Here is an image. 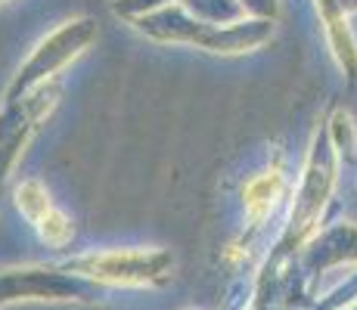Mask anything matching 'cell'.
Masks as SVG:
<instances>
[{
  "instance_id": "cell-1",
  "label": "cell",
  "mask_w": 357,
  "mask_h": 310,
  "mask_svg": "<svg viewBox=\"0 0 357 310\" xmlns=\"http://www.w3.org/2000/svg\"><path fill=\"white\" fill-rule=\"evenodd\" d=\"M84 273L106 282H121V286H149L168 277L171 258L162 251H109V254H93V258L78 261Z\"/></svg>"
},
{
  "instance_id": "cell-2",
  "label": "cell",
  "mask_w": 357,
  "mask_h": 310,
  "mask_svg": "<svg viewBox=\"0 0 357 310\" xmlns=\"http://www.w3.org/2000/svg\"><path fill=\"white\" fill-rule=\"evenodd\" d=\"M333 183H335V158H333V149H329V140H324V153L317 146L311 168L305 174V183H301V196L292 215V236L298 233V239H301L311 233V226L317 224L320 211H324L329 192H333Z\"/></svg>"
},
{
  "instance_id": "cell-3",
  "label": "cell",
  "mask_w": 357,
  "mask_h": 310,
  "mask_svg": "<svg viewBox=\"0 0 357 310\" xmlns=\"http://www.w3.org/2000/svg\"><path fill=\"white\" fill-rule=\"evenodd\" d=\"M19 208L29 215V220L40 230V236H44V242L50 245H66L68 239H72V226H68V220L59 215L56 208L50 205V199L40 192L38 183H25L22 189H19Z\"/></svg>"
},
{
  "instance_id": "cell-4",
  "label": "cell",
  "mask_w": 357,
  "mask_h": 310,
  "mask_svg": "<svg viewBox=\"0 0 357 310\" xmlns=\"http://www.w3.org/2000/svg\"><path fill=\"white\" fill-rule=\"evenodd\" d=\"M243 196H245V211H249V217L255 224H261L267 215H273L280 196H283V174H280V168L264 171L255 180H249Z\"/></svg>"
}]
</instances>
